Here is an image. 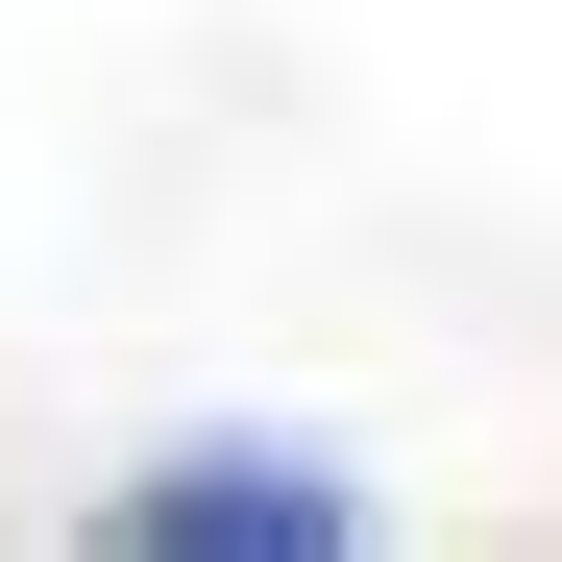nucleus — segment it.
<instances>
[{
    "mask_svg": "<svg viewBox=\"0 0 562 562\" xmlns=\"http://www.w3.org/2000/svg\"><path fill=\"white\" fill-rule=\"evenodd\" d=\"M123 538H147V562H318V538H342V490H318V464H147Z\"/></svg>",
    "mask_w": 562,
    "mask_h": 562,
    "instance_id": "obj_1",
    "label": "nucleus"
}]
</instances>
